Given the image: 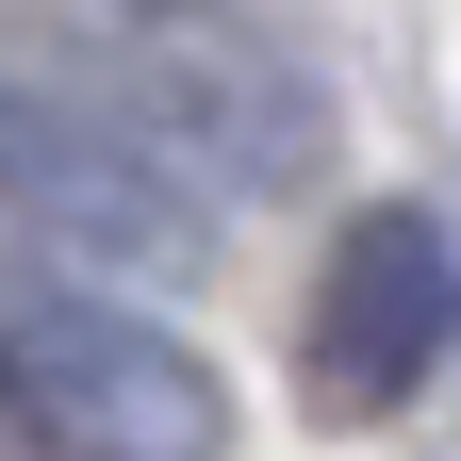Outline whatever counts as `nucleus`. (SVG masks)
<instances>
[{"label":"nucleus","instance_id":"f257e3e1","mask_svg":"<svg viewBox=\"0 0 461 461\" xmlns=\"http://www.w3.org/2000/svg\"><path fill=\"white\" fill-rule=\"evenodd\" d=\"M17 67L99 99L115 132H132L165 182H198V198H280V182H313V149H330L313 67L280 33H248V17H132V33L99 17V33H33Z\"/></svg>","mask_w":461,"mask_h":461},{"label":"nucleus","instance_id":"f03ea898","mask_svg":"<svg viewBox=\"0 0 461 461\" xmlns=\"http://www.w3.org/2000/svg\"><path fill=\"white\" fill-rule=\"evenodd\" d=\"M0 230H17V280L149 297V280H198L214 198L165 182V165L115 132L99 99H67L50 67H0Z\"/></svg>","mask_w":461,"mask_h":461},{"label":"nucleus","instance_id":"20e7f679","mask_svg":"<svg viewBox=\"0 0 461 461\" xmlns=\"http://www.w3.org/2000/svg\"><path fill=\"white\" fill-rule=\"evenodd\" d=\"M445 330H461V264H445V230H429L412 198H379V214H346V248L313 264L297 379H313L330 429H363V412H395V395H429Z\"/></svg>","mask_w":461,"mask_h":461},{"label":"nucleus","instance_id":"7ed1b4c3","mask_svg":"<svg viewBox=\"0 0 461 461\" xmlns=\"http://www.w3.org/2000/svg\"><path fill=\"white\" fill-rule=\"evenodd\" d=\"M0 395L33 461H230V395L165 313L67 297V280H0Z\"/></svg>","mask_w":461,"mask_h":461}]
</instances>
